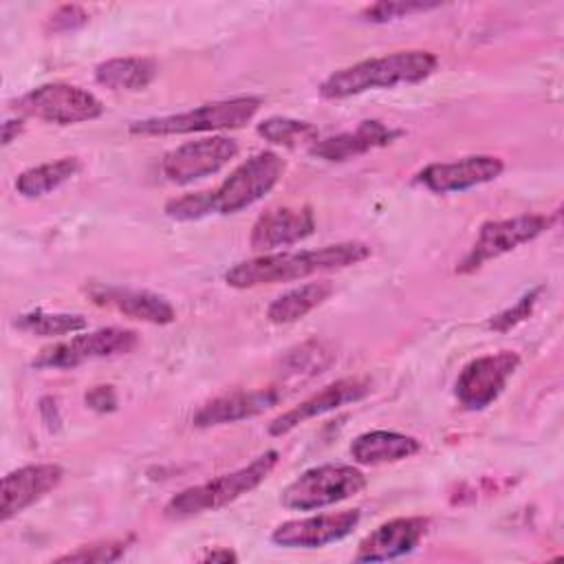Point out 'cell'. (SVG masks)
Returning <instances> with one entry per match:
<instances>
[{
    "label": "cell",
    "mask_w": 564,
    "mask_h": 564,
    "mask_svg": "<svg viewBox=\"0 0 564 564\" xmlns=\"http://www.w3.org/2000/svg\"><path fill=\"white\" fill-rule=\"evenodd\" d=\"M370 256V247L359 240L324 245L302 251L262 253L251 260L236 262L225 273V282L234 289H253L262 284H278L302 280L322 271H337L364 262Z\"/></svg>",
    "instance_id": "obj_1"
},
{
    "label": "cell",
    "mask_w": 564,
    "mask_h": 564,
    "mask_svg": "<svg viewBox=\"0 0 564 564\" xmlns=\"http://www.w3.org/2000/svg\"><path fill=\"white\" fill-rule=\"evenodd\" d=\"M436 55L430 51H397L383 57H370L330 73L319 84L324 99H346L366 90L416 84L436 70Z\"/></svg>",
    "instance_id": "obj_2"
},
{
    "label": "cell",
    "mask_w": 564,
    "mask_h": 564,
    "mask_svg": "<svg viewBox=\"0 0 564 564\" xmlns=\"http://www.w3.org/2000/svg\"><path fill=\"white\" fill-rule=\"evenodd\" d=\"M280 454L275 449H267L264 454L256 456L249 465L236 471L223 474L203 485L187 487L167 500V505L163 507V516L170 520H185L207 511L223 509L238 500L240 496L256 489L260 482H264L269 474L275 469Z\"/></svg>",
    "instance_id": "obj_3"
},
{
    "label": "cell",
    "mask_w": 564,
    "mask_h": 564,
    "mask_svg": "<svg viewBox=\"0 0 564 564\" xmlns=\"http://www.w3.org/2000/svg\"><path fill=\"white\" fill-rule=\"evenodd\" d=\"M260 99L245 95L231 97L220 101L200 104L192 110L163 115V117H148L130 123L132 134L143 137H165V134H192V132H214V130H234L249 123L256 112L260 110Z\"/></svg>",
    "instance_id": "obj_4"
},
{
    "label": "cell",
    "mask_w": 564,
    "mask_h": 564,
    "mask_svg": "<svg viewBox=\"0 0 564 564\" xmlns=\"http://www.w3.org/2000/svg\"><path fill=\"white\" fill-rule=\"evenodd\" d=\"M366 487V476L341 463H326L302 471L293 482H289L280 496L286 509L313 511L330 507L350 496H357Z\"/></svg>",
    "instance_id": "obj_5"
},
{
    "label": "cell",
    "mask_w": 564,
    "mask_h": 564,
    "mask_svg": "<svg viewBox=\"0 0 564 564\" xmlns=\"http://www.w3.org/2000/svg\"><path fill=\"white\" fill-rule=\"evenodd\" d=\"M284 159L262 150L240 163L212 194L214 214H236L269 194L284 174Z\"/></svg>",
    "instance_id": "obj_6"
},
{
    "label": "cell",
    "mask_w": 564,
    "mask_h": 564,
    "mask_svg": "<svg viewBox=\"0 0 564 564\" xmlns=\"http://www.w3.org/2000/svg\"><path fill=\"white\" fill-rule=\"evenodd\" d=\"M557 216H560L557 212L555 214H522V216H513V218H505V220L485 223L480 227L478 238L474 240L471 249L458 262L456 273H474L485 262L500 258L524 242L535 240L546 229H551V225L557 220Z\"/></svg>",
    "instance_id": "obj_7"
},
{
    "label": "cell",
    "mask_w": 564,
    "mask_h": 564,
    "mask_svg": "<svg viewBox=\"0 0 564 564\" xmlns=\"http://www.w3.org/2000/svg\"><path fill=\"white\" fill-rule=\"evenodd\" d=\"M13 108L24 117H35L55 126L93 121L104 112L101 101L93 93L64 82L42 84L29 90L13 104Z\"/></svg>",
    "instance_id": "obj_8"
},
{
    "label": "cell",
    "mask_w": 564,
    "mask_h": 564,
    "mask_svg": "<svg viewBox=\"0 0 564 564\" xmlns=\"http://www.w3.org/2000/svg\"><path fill=\"white\" fill-rule=\"evenodd\" d=\"M137 344H139V335L134 330L108 326V328L75 335L66 341L42 348L33 359V366L35 368H75L84 361L132 352Z\"/></svg>",
    "instance_id": "obj_9"
},
{
    "label": "cell",
    "mask_w": 564,
    "mask_h": 564,
    "mask_svg": "<svg viewBox=\"0 0 564 564\" xmlns=\"http://www.w3.org/2000/svg\"><path fill=\"white\" fill-rule=\"evenodd\" d=\"M238 154V143L229 137L216 134L207 139L187 141L170 150L161 161V172L176 185H187L220 172Z\"/></svg>",
    "instance_id": "obj_10"
},
{
    "label": "cell",
    "mask_w": 564,
    "mask_h": 564,
    "mask_svg": "<svg viewBox=\"0 0 564 564\" xmlns=\"http://www.w3.org/2000/svg\"><path fill=\"white\" fill-rule=\"evenodd\" d=\"M520 357L511 350L482 355L471 359L458 375L454 394L465 410H482L491 405L518 370Z\"/></svg>",
    "instance_id": "obj_11"
},
{
    "label": "cell",
    "mask_w": 564,
    "mask_h": 564,
    "mask_svg": "<svg viewBox=\"0 0 564 564\" xmlns=\"http://www.w3.org/2000/svg\"><path fill=\"white\" fill-rule=\"evenodd\" d=\"M359 520H361L359 509H344V511L286 520L273 529L271 540L284 549H319L352 533Z\"/></svg>",
    "instance_id": "obj_12"
},
{
    "label": "cell",
    "mask_w": 564,
    "mask_h": 564,
    "mask_svg": "<svg viewBox=\"0 0 564 564\" xmlns=\"http://www.w3.org/2000/svg\"><path fill=\"white\" fill-rule=\"evenodd\" d=\"M505 163L491 154H474L449 163H430L416 174V183L434 194L465 192L469 187L498 178Z\"/></svg>",
    "instance_id": "obj_13"
},
{
    "label": "cell",
    "mask_w": 564,
    "mask_h": 564,
    "mask_svg": "<svg viewBox=\"0 0 564 564\" xmlns=\"http://www.w3.org/2000/svg\"><path fill=\"white\" fill-rule=\"evenodd\" d=\"M430 520L421 516L392 518L372 529L357 546L355 562H386L412 553L427 535Z\"/></svg>",
    "instance_id": "obj_14"
},
{
    "label": "cell",
    "mask_w": 564,
    "mask_h": 564,
    "mask_svg": "<svg viewBox=\"0 0 564 564\" xmlns=\"http://www.w3.org/2000/svg\"><path fill=\"white\" fill-rule=\"evenodd\" d=\"M62 478H64V469L55 463L24 465L15 471H9L2 478L0 520L7 522L13 516L22 513L26 507L42 500L46 494L59 487Z\"/></svg>",
    "instance_id": "obj_15"
},
{
    "label": "cell",
    "mask_w": 564,
    "mask_h": 564,
    "mask_svg": "<svg viewBox=\"0 0 564 564\" xmlns=\"http://www.w3.org/2000/svg\"><path fill=\"white\" fill-rule=\"evenodd\" d=\"M315 231V214L308 205L271 207L260 214L251 227L249 245L256 251H273L295 245Z\"/></svg>",
    "instance_id": "obj_16"
},
{
    "label": "cell",
    "mask_w": 564,
    "mask_h": 564,
    "mask_svg": "<svg viewBox=\"0 0 564 564\" xmlns=\"http://www.w3.org/2000/svg\"><path fill=\"white\" fill-rule=\"evenodd\" d=\"M368 392H370V386L364 379H339L335 383H328L326 388H322L313 397L300 401L291 410L275 416L269 423V434L271 436L289 434L291 430H295L304 421L322 416L326 412H333V410H337L346 403H355V401L364 399Z\"/></svg>",
    "instance_id": "obj_17"
},
{
    "label": "cell",
    "mask_w": 564,
    "mask_h": 564,
    "mask_svg": "<svg viewBox=\"0 0 564 564\" xmlns=\"http://www.w3.org/2000/svg\"><path fill=\"white\" fill-rule=\"evenodd\" d=\"M86 293L97 306L112 308L132 319H141L159 326L172 324L176 319L174 306L163 295L152 291L123 289V286H110V284H90Z\"/></svg>",
    "instance_id": "obj_18"
},
{
    "label": "cell",
    "mask_w": 564,
    "mask_h": 564,
    "mask_svg": "<svg viewBox=\"0 0 564 564\" xmlns=\"http://www.w3.org/2000/svg\"><path fill=\"white\" fill-rule=\"evenodd\" d=\"M401 134H403V130L390 128L379 119H366L355 130L339 132V134L326 137V139H317L308 148V154L315 159L328 161V163H339V161L361 156L375 148L390 145Z\"/></svg>",
    "instance_id": "obj_19"
},
{
    "label": "cell",
    "mask_w": 564,
    "mask_h": 564,
    "mask_svg": "<svg viewBox=\"0 0 564 564\" xmlns=\"http://www.w3.org/2000/svg\"><path fill=\"white\" fill-rule=\"evenodd\" d=\"M282 399L280 388H258V390H238L223 397H216L200 405V410L194 414L192 423L196 427H214V425H227L236 421H245L251 416H258L273 405H278Z\"/></svg>",
    "instance_id": "obj_20"
},
{
    "label": "cell",
    "mask_w": 564,
    "mask_h": 564,
    "mask_svg": "<svg viewBox=\"0 0 564 564\" xmlns=\"http://www.w3.org/2000/svg\"><path fill=\"white\" fill-rule=\"evenodd\" d=\"M419 449H421V443L414 436L392 432V430L364 432L350 443V456L359 465L397 463L414 456Z\"/></svg>",
    "instance_id": "obj_21"
},
{
    "label": "cell",
    "mask_w": 564,
    "mask_h": 564,
    "mask_svg": "<svg viewBox=\"0 0 564 564\" xmlns=\"http://www.w3.org/2000/svg\"><path fill=\"white\" fill-rule=\"evenodd\" d=\"M156 77V62L150 57H112L95 68V82L108 90H143Z\"/></svg>",
    "instance_id": "obj_22"
},
{
    "label": "cell",
    "mask_w": 564,
    "mask_h": 564,
    "mask_svg": "<svg viewBox=\"0 0 564 564\" xmlns=\"http://www.w3.org/2000/svg\"><path fill=\"white\" fill-rule=\"evenodd\" d=\"M333 293L330 282H306L302 286H295L282 295H278L269 308L267 319L271 324H291L308 315L313 308L324 304Z\"/></svg>",
    "instance_id": "obj_23"
},
{
    "label": "cell",
    "mask_w": 564,
    "mask_h": 564,
    "mask_svg": "<svg viewBox=\"0 0 564 564\" xmlns=\"http://www.w3.org/2000/svg\"><path fill=\"white\" fill-rule=\"evenodd\" d=\"M77 172H79V161L75 156H62L57 161L42 163L20 172L15 178V189L24 198H40L44 194H51L66 181H70Z\"/></svg>",
    "instance_id": "obj_24"
},
{
    "label": "cell",
    "mask_w": 564,
    "mask_h": 564,
    "mask_svg": "<svg viewBox=\"0 0 564 564\" xmlns=\"http://www.w3.org/2000/svg\"><path fill=\"white\" fill-rule=\"evenodd\" d=\"M13 326L40 335V337H62V335H75L88 326L86 317L79 313H48V311H31L22 313L13 319Z\"/></svg>",
    "instance_id": "obj_25"
},
{
    "label": "cell",
    "mask_w": 564,
    "mask_h": 564,
    "mask_svg": "<svg viewBox=\"0 0 564 564\" xmlns=\"http://www.w3.org/2000/svg\"><path fill=\"white\" fill-rule=\"evenodd\" d=\"M258 134L282 148H300V145H313L319 139L317 126L311 121L293 119V117H267L258 123Z\"/></svg>",
    "instance_id": "obj_26"
},
{
    "label": "cell",
    "mask_w": 564,
    "mask_h": 564,
    "mask_svg": "<svg viewBox=\"0 0 564 564\" xmlns=\"http://www.w3.org/2000/svg\"><path fill=\"white\" fill-rule=\"evenodd\" d=\"M441 2H423V0H390V2H375L370 7H366L361 11V18L366 22H375V24H383L390 20H399V18H408L412 13H423V11H432L438 9Z\"/></svg>",
    "instance_id": "obj_27"
},
{
    "label": "cell",
    "mask_w": 564,
    "mask_h": 564,
    "mask_svg": "<svg viewBox=\"0 0 564 564\" xmlns=\"http://www.w3.org/2000/svg\"><path fill=\"white\" fill-rule=\"evenodd\" d=\"M128 551V540H101V542H93V544H82L70 553L59 555L55 562H117L123 553Z\"/></svg>",
    "instance_id": "obj_28"
},
{
    "label": "cell",
    "mask_w": 564,
    "mask_h": 564,
    "mask_svg": "<svg viewBox=\"0 0 564 564\" xmlns=\"http://www.w3.org/2000/svg\"><path fill=\"white\" fill-rule=\"evenodd\" d=\"M330 361H333V355L319 341L302 344L297 350H291L284 359L289 372H295V375L324 372V368H328Z\"/></svg>",
    "instance_id": "obj_29"
},
{
    "label": "cell",
    "mask_w": 564,
    "mask_h": 564,
    "mask_svg": "<svg viewBox=\"0 0 564 564\" xmlns=\"http://www.w3.org/2000/svg\"><path fill=\"white\" fill-rule=\"evenodd\" d=\"M163 212H165L167 218H174V220H198V218H205V216L214 214V209H212V194H209V189L183 194L178 198L167 200Z\"/></svg>",
    "instance_id": "obj_30"
},
{
    "label": "cell",
    "mask_w": 564,
    "mask_h": 564,
    "mask_svg": "<svg viewBox=\"0 0 564 564\" xmlns=\"http://www.w3.org/2000/svg\"><path fill=\"white\" fill-rule=\"evenodd\" d=\"M540 293H542V286L531 289V291L524 293L513 306H509L507 311L494 315V317L487 322V328H491V330H509V328L518 326L520 322H524V319L533 313V306H535Z\"/></svg>",
    "instance_id": "obj_31"
},
{
    "label": "cell",
    "mask_w": 564,
    "mask_h": 564,
    "mask_svg": "<svg viewBox=\"0 0 564 564\" xmlns=\"http://www.w3.org/2000/svg\"><path fill=\"white\" fill-rule=\"evenodd\" d=\"M88 22V13L79 4H64L51 13L46 20V29L53 33H68Z\"/></svg>",
    "instance_id": "obj_32"
},
{
    "label": "cell",
    "mask_w": 564,
    "mask_h": 564,
    "mask_svg": "<svg viewBox=\"0 0 564 564\" xmlns=\"http://www.w3.org/2000/svg\"><path fill=\"white\" fill-rule=\"evenodd\" d=\"M84 401L95 412H112L117 410V392L112 386H95L84 394Z\"/></svg>",
    "instance_id": "obj_33"
},
{
    "label": "cell",
    "mask_w": 564,
    "mask_h": 564,
    "mask_svg": "<svg viewBox=\"0 0 564 564\" xmlns=\"http://www.w3.org/2000/svg\"><path fill=\"white\" fill-rule=\"evenodd\" d=\"M236 560H238V555L231 549H225V546L212 549L205 555H200V562H236Z\"/></svg>",
    "instance_id": "obj_34"
},
{
    "label": "cell",
    "mask_w": 564,
    "mask_h": 564,
    "mask_svg": "<svg viewBox=\"0 0 564 564\" xmlns=\"http://www.w3.org/2000/svg\"><path fill=\"white\" fill-rule=\"evenodd\" d=\"M22 130H24V121L22 119H7L2 123V143L9 145Z\"/></svg>",
    "instance_id": "obj_35"
}]
</instances>
